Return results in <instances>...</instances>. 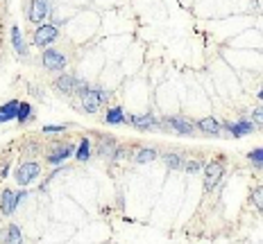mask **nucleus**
Returning <instances> with one entry per match:
<instances>
[{"mask_svg": "<svg viewBox=\"0 0 263 244\" xmlns=\"http://www.w3.org/2000/svg\"><path fill=\"white\" fill-rule=\"evenodd\" d=\"M66 125H46L43 127V134H57V131H64Z\"/></svg>", "mask_w": 263, "mask_h": 244, "instance_id": "26", "label": "nucleus"}, {"mask_svg": "<svg viewBox=\"0 0 263 244\" xmlns=\"http://www.w3.org/2000/svg\"><path fill=\"white\" fill-rule=\"evenodd\" d=\"M41 174V165L39 163H23L16 168V172H14V179H16L18 185H23L25 188L27 183H32L34 179Z\"/></svg>", "mask_w": 263, "mask_h": 244, "instance_id": "4", "label": "nucleus"}, {"mask_svg": "<svg viewBox=\"0 0 263 244\" xmlns=\"http://www.w3.org/2000/svg\"><path fill=\"white\" fill-rule=\"evenodd\" d=\"M259 97H261V100H263V89H261V91H259Z\"/></svg>", "mask_w": 263, "mask_h": 244, "instance_id": "29", "label": "nucleus"}, {"mask_svg": "<svg viewBox=\"0 0 263 244\" xmlns=\"http://www.w3.org/2000/svg\"><path fill=\"white\" fill-rule=\"evenodd\" d=\"M57 36H59L57 25H39L37 30H34V34H32V41H34V46L46 48V46H50Z\"/></svg>", "mask_w": 263, "mask_h": 244, "instance_id": "6", "label": "nucleus"}, {"mask_svg": "<svg viewBox=\"0 0 263 244\" xmlns=\"http://www.w3.org/2000/svg\"><path fill=\"white\" fill-rule=\"evenodd\" d=\"M225 177V160H211V163L204 165V190L207 192H213L216 185L222 181Z\"/></svg>", "mask_w": 263, "mask_h": 244, "instance_id": "2", "label": "nucleus"}, {"mask_svg": "<svg viewBox=\"0 0 263 244\" xmlns=\"http://www.w3.org/2000/svg\"><path fill=\"white\" fill-rule=\"evenodd\" d=\"M43 68L50 72H57V70H64L66 68V57L61 55L59 50H55V48H48V50H43Z\"/></svg>", "mask_w": 263, "mask_h": 244, "instance_id": "7", "label": "nucleus"}, {"mask_svg": "<svg viewBox=\"0 0 263 244\" xmlns=\"http://www.w3.org/2000/svg\"><path fill=\"white\" fill-rule=\"evenodd\" d=\"M107 125H123V122H127V118H125V111H123V106H114V109H109L107 111V118H105Z\"/></svg>", "mask_w": 263, "mask_h": 244, "instance_id": "16", "label": "nucleus"}, {"mask_svg": "<svg viewBox=\"0 0 263 244\" xmlns=\"http://www.w3.org/2000/svg\"><path fill=\"white\" fill-rule=\"evenodd\" d=\"M75 158L80 160V163H86V160L91 158V140L89 138L80 140V145H77V149H75Z\"/></svg>", "mask_w": 263, "mask_h": 244, "instance_id": "17", "label": "nucleus"}, {"mask_svg": "<svg viewBox=\"0 0 263 244\" xmlns=\"http://www.w3.org/2000/svg\"><path fill=\"white\" fill-rule=\"evenodd\" d=\"M12 46H14V50H16V55H21V57L27 55L25 38H23V32H21V27H18V25L12 27Z\"/></svg>", "mask_w": 263, "mask_h": 244, "instance_id": "14", "label": "nucleus"}, {"mask_svg": "<svg viewBox=\"0 0 263 244\" xmlns=\"http://www.w3.org/2000/svg\"><path fill=\"white\" fill-rule=\"evenodd\" d=\"M18 106H21V102H18V100H9V102H5V104L0 106V115H5L7 120H16Z\"/></svg>", "mask_w": 263, "mask_h": 244, "instance_id": "18", "label": "nucleus"}, {"mask_svg": "<svg viewBox=\"0 0 263 244\" xmlns=\"http://www.w3.org/2000/svg\"><path fill=\"white\" fill-rule=\"evenodd\" d=\"M163 163H166V168H170V170H182L184 168V158H182V154H177V152H166Z\"/></svg>", "mask_w": 263, "mask_h": 244, "instance_id": "19", "label": "nucleus"}, {"mask_svg": "<svg viewBox=\"0 0 263 244\" xmlns=\"http://www.w3.org/2000/svg\"><path fill=\"white\" fill-rule=\"evenodd\" d=\"M55 91L57 93H64V95H71V93H75L77 89V79L73 75H61L59 79H55Z\"/></svg>", "mask_w": 263, "mask_h": 244, "instance_id": "12", "label": "nucleus"}, {"mask_svg": "<svg viewBox=\"0 0 263 244\" xmlns=\"http://www.w3.org/2000/svg\"><path fill=\"white\" fill-rule=\"evenodd\" d=\"M202 168H204V165L200 163V160H186V163H184V170H186V172H191V174L200 172Z\"/></svg>", "mask_w": 263, "mask_h": 244, "instance_id": "24", "label": "nucleus"}, {"mask_svg": "<svg viewBox=\"0 0 263 244\" xmlns=\"http://www.w3.org/2000/svg\"><path fill=\"white\" fill-rule=\"evenodd\" d=\"M247 158L252 160V165L263 168V149H254V152H250V154H247Z\"/></svg>", "mask_w": 263, "mask_h": 244, "instance_id": "22", "label": "nucleus"}, {"mask_svg": "<svg viewBox=\"0 0 263 244\" xmlns=\"http://www.w3.org/2000/svg\"><path fill=\"white\" fill-rule=\"evenodd\" d=\"M252 201H254L256 206L263 211V185H259V188L252 190Z\"/></svg>", "mask_w": 263, "mask_h": 244, "instance_id": "23", "label": "nucleus"}, {"mask_svg": "<svg viewBox=\"0 0 263 244\" xmlns=\"http://www.w3.org/2000/svg\"><path fill=\"white\" fill-rule=\"evenodd\" d=\"M198 129L207 136H220L222 122H218L216 118H202V120H198Z\"/></svg>", "mask_w": 263, "mask_h": 244, "instance_id": "13", "label": "nucleus"}, {"mask_svg": "<svg viewBox=\"0 0 263 244\" xmlns=\"http://www.w3.org/2000/svg\"><path fill=\"white\" fill-rule=\"evenodd\" d=\"M109 93L100 91V89H84L80 93V100H82V109L86 113H98V109L107 102Z\"/></svg>", "mask_w": 263, "mask_h": 244, "instance_id": "1", "label": "nucleus"}, {"mask_svg": "<svg viewBox=\"0 0 263 244\" xmlns=\"http://www.w3.org/2000/svg\"><path fill=\"white\" fill-rule=\"evenodd\" d=\"M25 197H27V192H25V190H21V192H16V199H18V204H21V201H25Z\"/></svg>", "mask_w": 263, "mask_h": 244, "instance_id": "27", "label": "nucleus"}, {"mask_svg": "<svg viewBox=\"0 0 263 244\" xmlns=\"http://www.w3.org/2000/svg\"><path fill=\"white\" fill-rule=\"evenodd\" d=\"M3 240H5V244H23V231L16 224H9V226L5 228Z\"/></svg>", "mask_w": 263, "mask_h": 244, "instance_id": "15", "label": "nucleus"}, {"mask_svg": "<svg viewBox=\"0 0 263 244\" xmlns=\"http://www.w3.org/2000/svg\"><path fill=\"white\" fill-rule=\"evenodd\" d=\"M222 129H227L234 138H241L254 131V125L250 120H238V122H222Z\"/></svg>", "mask_w": 263, "mask_h": 244, "instance_id": "9", "label": "nucleus"}, {"mask_svg": "<svg viewBox=\"0 0 263 244\" xmlns=\"http://www.w3.org/2000/svg\"><path fill=\"white\" fill-rule=\"evenodd\" d=\"M252 122H254V125H259V127H263V104L254 109V113H252Z\"/></svg>", "mask_w": 263, "mask_h": 244, "instance_id": "25", "label": "nucleus"}, {"mask_svg": "<svg viewBox=\"0 0 263 244\" xmlns=\"http://www.w3.org/2000/svg\"><path fill=\"white\" fill-rule=\"evenodd\" d=\"M127 122L132 127H136L139 131H150V129H159V120L154 118L152 113H145V115H129Z\"/></svg>", "mask_w": 263, "mask_h": 244, "instance_id": "8", "label": "nucleus"}, {"mask_svg": "<svg viewBox=\"0 0 263 244\" xmlns=\"http://www.w3.org/2000/svg\"><path fill=\"white\" fill-rule=\"evenodd\" d=\"M73 152H75L73 145H57V147L48 154V163H50V165H61Z\"/></svg>", "mask_w": 263, "mask_h": 244, "instance_id": "11", "label": "nucleus"}, {"mask_svg": "<svg viewBox=\"0 0 263 244\" xmlns=\"http://www.w3.org/2000/svg\"><path fill=\"white\" fill-rule=\"evenodd\" d=\"M154 158H157V149H152V147H143V149H139V154L134 156L136 163H152Z\"/></svg>", "mask_w": 263, "mask_h": 244, "instance_id": "20", "label": "nucleus"}, {"mask_svg": "<svg viewBox=\"0 0 263 244\" xmlns=\"http://www.w3.org/2000/svg\"><path fill=\"white\" fill-rule=\"evenodd\" d=\"M16 206H18L16 192L5 188L3 192H0V213H3V215H12L14 211H16Z\"/></svg>", "mask_w": 263, "mask_h": 244, "instance_id": "10", "label": "nucleus"}, {"mask_svg": "<svg viewBox=\"0 0 263 244\" xmlns=\"http://www.w3.org/2000/svg\"><path fill=\"white\" fill-rule=\"evenodd\" d=\"M3 122H9V120L5 118V115H0V125H3Z\"/></svg>", "mask_w": 263, "mask_h": 244, "instance_id": "28", "label": "nucleus"}, {"mask_svg": "<svg viewBox=\"0 0 263 244\" xmlns=\"http://www.w3.org/2000/svg\"><path fill=\"white\" fill-rule=\"evenodd\" d=\"M50 16V0H32L30 9H27V18L30 23L43 25V21Z\"/></svg>", "mask_w": 263, "mask_h": 244, "instance_id": "5", "label": "nucleus"}, {"mask_svg": "<svg viewBox=\"0 0 263 244\" xmlns=\"http://www.w3.org/2000/svg\"><path fill=\"white\" fill-rule=\"evenodd\" d=\"M32 118V104H27V102H21V106H18V113H16V120L21 122H27Z\"/></svg>", "mask_w": 263, "mask_h": 244, "instance_id": "21", "label": "nucleus"}, {"mask_svg": "<svg viewBox=\"0 0 263 244\" xmlns=\"http://www.w3.org/2000/svg\"><path fill=\"white\" fill-rule=\"evenodd\" d=\"M159 129H166V131H173V134H179V136H191L195 131L191 120L182 118V115H173V118H163L159 120Z\"/></svg>", "mask_w": 263, "mask_h": 244, "instance_id": "3", "label": "nucleus"}]
</instances>
